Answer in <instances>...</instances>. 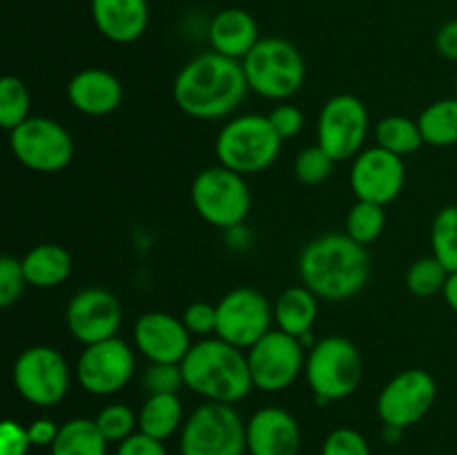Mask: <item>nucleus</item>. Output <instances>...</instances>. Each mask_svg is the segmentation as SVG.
<instances>
[{
    "instance_id": "f257e3e1",
    "label": "nucleus",
    "mask_w": 457,
    "mask_h": 455,
    "mask_svg": "<svg viewBox=\"0 0 457 455\" xmlns=\"http://www.w3.org/2000/svg\"><path fill=\"white\" fill-rule=\"evenodd\" d=\"M248 89L241 61L205 52L179 71L172 85V98L183 114L196 120H217L232 114Z\"/></svg>"
},
{
    "instance_id": "f03ea898",
    "label": "nucleus",
    "mask_w": 457,
    "mask_h": 455,
    "mask_svg": "<svg viewBox=\"0 0 457 455\" xmlns=\"http://www.w3.org/2000/svg\"><path fill=\"white\" fill-rule=\"evenodd\" d=\"M299 277L320 299L346 302L369 281V250L348 235H321L303 245L299 254Z\"/></svg>"
},
{
    "instance_id": "7ed1b4c3",
    "label": "nucleus",
    "mask_w": 457,
    "mask_h": 455,
    "mask_svg": "<svg viewBox=\"0 0 457 455\" xmlns=\"http://www.w3.org/2000/svg\"><path fill=\"white\" fill-rule=\"evenodd\" d=\"M186 388L205 401L232 404L245 400L254 388L248 355L221 337H204L192 343L181 361Z\"/></svg>"
},
{
    "instance_id": "20e7f679",
    "label": "nucleus",
    "mask_w": 457,
    "mask_h": 455,
    "mask_svg": "<svg viewBox=\"0 0 457 455\" xmlns=\"http://www.w3.org/2000/svg\"><path fill=\"white\" fill-rule=\"evenodd\" d=\"M281 138L263 114H244L228 120L219 132L214 152L219 165L235 172L257 174L270 168L281 152Z\"/></svg>"
},
{
    "instance_id": "39448f33",
    "label": "nucleus",
    "mask_w": 457,
    "mask_h": 455,
    "mask_svg": "<svg viewBox=\"0 0 457 455\" xmlns=\"http://www.w3.org/2000/svg\"><path fill=\"white\" fill-rule=\"evenodd\" d=\"M308 386L320 404L346 400L360 388L364 375V361L351 339L342 335L321 337L306 355Z\"/></svg>"
},
{
    "instance_id": "423d86ee",
    "label": "nucleus",
    "mask_w": 457,
    "mask_h": 455,
    "mask_svg": "<svg viewBox=\"0 0 457 455\" xmlns=\"http://www.w3.org/2000/svg\"><path fill=\"white\" fill-rule=\"evenodd\" d=\"M253 92L270 101H286L303 87L306 61L284 38H262L241 61Z\"/></svg>"
},
{
    "instance_id": "0eeeda50",
    "label": "nucleus",
    "mask_w": 457,
    "mask_h": 455,
    "mask_svg": "<svg viewBox=\"0 0 457 455\" xmlns=\"http://www.w3.org/2000/svg\"><path fill=\"white\" fill-rule=\"evenodd\" d=\"M192 205L205 223L221 230H235L250 214L253 194L244 174L223 165L201 170L190 187Z\"/></svg>"
},
{
    "instance_id": "6e6552de",
    "label": "nucleus",
    "mask_w": 457,
    "mask_h": 455,
    "mask_svg": "<svg viewBox=\"0 0 457 455\" xmlns=\"http://www.w3.org/2000/svg\"><path fill=\"white\" fill-rule=\"evenodd\" d=\"M179 444L181 455H244L245 422L232 404L205 401L183 422Z\"/></svg>"
},
{
    "instance_id": "1a4fd4ad",
    "label": "nucleus",
    "mask_w": 457,
    "mask_h": 455,
    "mask_svg": "<svg viewBox=\"0 0 457 455\" xmlns=\"http://www.w3.org/2000/svg\"><path fill=\"white\" fill-rule=\"evenodd\" d=\"M13 388L34 406H56L70 391V364L61 351L52 346H29L16 357L12 370Z\"/></svg>"
},
{
    "instance_id": "9d476101",
    "label": "nucleus",
    "mask_w": 457,
    "mask_h": 455,
    "mask_svg": "<svg viewBox=\"0 0 457 455\" xmlns=\"http://www.w3.org/2000/svg\"><path fill=\"white\" fill-rule=\"evenodd\" d=\"M9 147L18 163L40 174H56L74 159V138L65 125L47 116H29L9 132Z\"/></svg>"
},
{
    "instance_id": "9b49d317",
    "label": "nucleus",
    "mask_w": 457,
    "mask_h": 455,
    "mask_svg": "<svg viewBox=\"0 0 457 455\" xmlns=\"http://www.w3.org/2000/svg\"><path fill=\"white\" fill-rule=\"evenodd\" d=\"M245 355L254 388L263 393L286 391L306 368L303 342L279 328L263 335L253 348L245 351Z\"/></svg>"
},
{
    "instance_id": "f8f14e48",
    "label": "nucleus",
    "mask_w": 457,
    "mask_h": 455,
    "mask_svg": "<svg viewBox=\"0 0 457 455\" xmlns=\"http://www.w3.org/2000/svg\"><path fill=\"white\" fill-rule=\"evenodd\" d=\"M369 134V112L353 94H337L324 103L317 119V145L328 152L330 159H355Z\"/></svg>"
},
{
    "instance_id": "ddd939ff",
    "label": "nucleus",
    "mask_w": 457,
    "mask_h": 455,
    "mask_svg": "<svg viewBox=\"0 0 457 455\" xmlns=\"http://www.w3.org/2000/svg\"><path fill=\"white\" fill-rule=\"evenodd\" d=\"M275 310L266 294L254 288H235L217 303V337L248 351L270 333Z\"/></svg>"
},
{
    "instance_id": "4468645a",
    "label": "nucleus",
    "mask_w": 457,
    "mask_h": 455,
    "mask_svg": "<svg viewBox=\"0 0 457 455\" xmlns=\"http://www.w3.org/2000/svg\"><path fill=\"white\" fill-rule=\"evenodd\" d=\"M134 370H137V360L132 348L120 337L89 343L76 361V379L80 388L98 397L123 391L132 382Z\"/></svg>"
},
{
    "instance_id": "2eb2a0df",
    "label": "nucleus",
    "mask_w": 457,
    "mask_h": 455,
    "mask_svg": "<svg viewBox=\"0 0 457 455\" xmlns=\"http://www.w3.org/2000/svg\"><path fill=\"white\" fill-rule=\"evenodd\" d=\"M437 397V384L424 368L397 373L378 397V415L384 426L409 428L428 415Z\"/></svg>"
},
{
    "instance_id": "dca6fc26",
    "label": "nucleus",
    "mask_w": 457,
    "mask_h": 455,
    "mask_svg": "<svg viewBox=\"0 0 457 455\" xmlns=\"http://www.w3.org/2000/svg\"><path fill=\"white\" fill-rule=\"evenodd\" d=\"M65 321L71 337L89 346L116 337L123 321V308L110 290L83 288L67 303Z\"/></svg>"
},
{
    "instance_id": "f3484780",
    "label": "nucleus",
    "mask_w": 457,
    "mask_h": 455,
    "mask_svg": "<svg viewBox=\"0 0 457 455\" xmlns=\"http://www.w3.org/2000/svg\"><path fill=\"white\" fill-rule=\"evenodd\" d=\"M406 181L402 156L375 145L360 152L351 168V190L357 201L388 205L400 196Z\"/></svg>"
},
{
    "instance_id": "a211bd4d",
    "label": "nucleus",
    "mask_w": 457,
    "mask_h": 455,
    "mask_svg": "<svg viewBox=\"0 0 457 455\" xmlns=\"http://www.w3.org/2000/svg\"><path fill=\"white\" fill-rule=\"evenodd\" d=\"M134 343L150 364H181L190 352V330L170 312L150 310L134 324Z\"/></svg>"
},
{
    "instance_id": "6ab92c4d",
    "label": "nucleus",
    "mask_w": 457,
    "mask_h": 455,
    "mask_svg": "<svg viewBox=\"0 0 457 455\" xmlns=\"http://www.w3.org/2000/svg\"><path fill=\"white\" fill-rule=\"evenodd\" d=\"M245 440L250 455H299L302 428L293 413L266 406L245 422Z\"/></svg>"
},
{
    "instance_id": "aec40b11",
    "label": "nucleus",
    "mask_w": 457,
    "mask_h": 455,
    "mask_svg": "<svg viewBox=\"0 0 457 455\" xmlns=\"http://www.w3.org/2000/svg\"><path fill=\"white\" fill-rule=\"evenodd\" d=\"M67 101L85 116H107L123 103V85L112 71L87 67L67 83Z\"/></svg>"
},
{
    "instance_id": "412c9836",
    "label": "nucleus",
    "mask_w": 457,
    "mask_h": 455,
    "mask_svg": "<svg viewBox=\"0 0 457 455\" xmlns=\"http://www.w3.org/2000/svg\"><path fill=\"white\" fill-rule=\"evenodd\" d=\"M92 18L107 40L128 45L145 34L150 7L147 0H92Z\"/></svg>"
},
{
    "instance_id": "4be33fe9",
    "label": "nucleus",
    "mask_w": 457,
    "mask_h": 455,
    "mask_svg": "<svg viewBox=\"0 0 457 455\" xmlns=\"http://www.w3.org/2000/svg\"><path fill=\"white\" fill-rule=\"evenodd\" d=\"M208 38L212 52L223 54L235 61H244L254 45L259 43L257 21L245 9H223L212 18L208 27Z\"/></svg>"
},
{
    "instance_id": "5701e85b",
    "label": "nucleus",
    "mask_w": 457,
    "mask_h": 455,
    "mask_svg": "<svg viewBox=\"0 0 457 455\" xmlns=\"http://www.w3.org/2000/svg\"><path fill=\"white\" fill-rule=\"evenodd\" d=\"M272 310H275V321L279 330L303 339L306 335H311L317 315H320V297L303 284L290 285L277 297Z\"/></svg>"
},
{
    "instance_id": "b1692460",
    "label": "nucleus",
    "mask_w": 457,
    "mask_h": 455,
    "mask_svg": "<svg viewBox=\"0 0 457 455\" xmlns=\"http://www.w3.org/2000/svg\"><path fill=\"white\" fill-rule=\"evenodd\" d=\"M21 261L27 285H36V288H56V285H62L70 279L71 268H74L70 250L58 244L36 245Z\"/></svg>"
},
{
    "instance_id": "393cba45",
    "label": "nucleus",
    "mask_w": 457,
    "mask_h": 455,
    "mask_svg": "<svg viewBox=\"0 0 457 455\" xmlns=\"http://www.w3.org/2000/svg\"><path fill=\"white\" fill-rule=\"evenodd\" d=\"M179 428H183V404L179 400V393L147 395L138 410V431L165 442Z\"/></svg>"
},
{
    "instance_id": "a878e982",
    "label": "nucleus",
    "mask_w": 457,
    "mask_h": 455,
    "mask_svg": "<svg viewBox=\"0 0 457 455\" xmlns=\"http://www.w3.org/2000/svg\"><path fill=\"white\" fill-rule=\"evenodd\" d=\"M110 442L98 431L96 422L87 418H74L61 424L54 440L52 455H107Z\"/></svg>"
},
{
    "instance_id": "bb28decb",
    "label": "nucleus",
    "mask_w": 457,
    "mask_h": 455,
    "mask_svg": "<svg viewBox=\"0 0 457 455\" xmlns=\"http://www.w3.org/2000/svg\"><path fill=\"white\" fill-rule=\"evenodd\" d=\"M424 145L451 147L457 145V96L440 98L424 107L418 119Z\"/></svg>"
},
{
    "instance_id": "cd10ccee",
    "label": "nucleus",
    "mask_w": 457,
    "mask_h": 455,
    "mask_svg": "<svg viewBox=\"0 0 457 455\" xmlns=\"http://www.w3.org/2000/svg\"><path fill=\"white\" fill-rule=\"evenodd\" d=\"M375 138H378L379 147L397 156H409L424 145L418 120L400 114L384 116L375 128Z\"/></svg>"
},
{
    "instance_id": "c85d7f7f",
    "label": "nucleus",
    "mask_w": 457,
    "mask_h": 455,
    "mask_svg": "<svg viewBox=\"0 0 457 455\" xmlns=\"http://www.w3.org/2000/svg\"><path fill=\"white\" fill-rule=\"evenodd\" d=\"M433 257L449 272H457V205H446L431 226Z\"/></svg>"
},
{
    "instance_id": "c756f323",
    "label": "nucleus",
    "mask_w": 457,
    "mask_h": 455,
    "mask_svg": "<svg viewBox=\"0 0 457 455\" xmlns=\"http://www.w3.org/2000/svg\"><path fill=\"white\" fill-rule=\"evenodd\" d=\"M386 228V214L384 205L369 203V201H357L346 217V235L361 245H370L382 236Z\"/></svg>"
},
{
    "instance_id": "7c9ffc66",
    "label": "nucleus",
    "mask_w": 457,
    "mask_h": 455,
    "mask_svg": "<svg viewBox=\"0 0 457 455\" xmlns=\"http://www.w3.org/2000/svg\"><path fill=\"white\" fill-rule=\"evenodd\" d=\"M29 89L18 76H4L0 80V125L7 132L16 129L18 125L29 119Z\"/></svg>"
},
{
    "instance_id": "2f4dec72",
    "label": "nucleus",
    "mask_w": 457,
    "mask_h": 455,
    "mask_svg": "<svg viewBox=\"0 0 457 455\" xmlns=\"http://www.w3.org/2000/svg\"><path fill=\"white\" fill-rule=\"evenodd\" d=\"M451 272L436 257H422L406 270V288L420 299H428L442 293Z\"/></svg>"
},
{
    "instance_id": "473e14b6",
    "label": "nucleus",
    "mask_w": 457,
    "mask_h": 455,
    "mask_svg": "<svg viewBox=\"0 0 457 455\" xmlns=\"http://www.w3.org/2000/svg\"><path fill=\"white\" fill-rule=\"evenodd\" d=\"M94 422L110 444L112 442L120 444L129 435H134V428H138V413H134L125 404H110L101 409Z\"/></svg>"
},
{
    "instance_id": "72a5a7b5",
    "label": "nucleus",
    "mask_w": 457,
    "mask_h": 455,
    "mask_svg": "<svg viewBox=\"0 0 457 455\" xmlns=\"http://www.w3.org/2000/svg\"><path fill=\"white\" fill-rule=\"evenodd\" d=\"M333 168L335 161L320 145L303 147L297 154V159H295V177L303 186H320V183H324L333 174Z\"/></svg>"
},
{
    "instance_id": "f704fd0d",
    "label": "nucleus",
    "mask_w": 457,
    "mask_h": 455,
    "mask_svg": "<svg viewBox=\"0 0 457 455\" xmlns=\"http://www.w3.org/2000/svg\"><path fill=\"white\" fill-rule=\"evenodd\" d=\"M25 285L27 279L22 272V261L12 254H4L0 259V306L12 308L21 299Z\"/></svg>"
},
{
    "instance_id": "c9c22d12",
    "label": "nucleus",
    "mask_w": 457,
    "mask_h": 455,
    "mask_svg": "<svg viewBox=\"0 0 457 455\" xmlns=\"http://www.w3.org/2000/svg\"><path fill=\"white\" fill-rule=\"evenodd\" d=\"M321 455H370V446L357 428L342 426L328 433L321 446Z\"/></svg>"
},
{
    "instance_id": "e433bc0d",
    "label": "nucleus",
    "mask_w": 457,
    "mask_h": 455,
    "mask_svg": "<svg viewBox=\"0 0 457 455\" xmlns=\"http://www.w3.org/2000/svg\"><path fill=\"white\" fill-rule=\"evenodd\" d=\"M143 386H145L147 395L179 393V388L186 386L181 364H150L143 375Z\"/></svg>"
},
{
    "instance_id": "4c0bfd02",
    "label": "nucleus",
    "mask_w": 457,
    "mask_h": 455,
    "mask_svg": "<svg viewBox=\"0 0 457 455\" xmlns=\"http://www.w3.org/2000/svg\"><path fill=\"white\" fill-rule=\"evenodd\" d=\"M183 324L190 330V335L196 337H210V335H217V306L208 302H195L186 308L183 312Z\"/></svg>"
},
{
    "instance_id": "58836bf2",
    "label": "nucleus",
    "mask_w": 457,
    "mask_h": 455,
    "mask_svg": "<svg viewBox=\"0 0 457 455\" xmlns=\"http://www.w3.org/2000/svg\"><path fill=\"white\" fill-rule=\"evenodd\" d=\"M268 119H270V125L279 134L281 141H290V138H295L303 129V112L297 105H290V103L277 105L268 114Z\"/></svg>"
},
{
    "instance_id": "ea45409f",
    "label": "nucleus",
    "mask_w": 457,
    "mask_h": 455,
    "mask_svg": "<svg viewBox=\"0 0 457 455\" xmlns=\"http://www.w3.org/2000/svg\"><path fill=\"white\" fill-rule=\"evenodd\" d=\"M29 428L16 419H4L0 424V455H27L31 449Z\"/></svg>"
},
{
    "instance_id": "a19ab883",
    "label": "nucleus",
    "mask_w": 457,
    "mask_h": 455,
    "mask_svg": "<svg viewBox=\"0 0 457 455\" xmlns=\"http://www.w3.org/2000/svg\"><path fill=\"white\" fill-rule=\"evenodd\" d=\"M116 455H168V451H165L163 442L138 431L120 442Z\"/></svg>"
},
{
    "instance_id": "79ce46f5",
    "label": "nucleus",
    "mask_w": 457,
    "mask_h": 455,
    "mask_svg": "<svg viewBox=\"0 0 457 455\" xmlns=\"http://www.w3.org/2000/svg\"><path fill=\"white\" fill-rule=\"evenodd\" d=\"M29 437H31V444L34 446H52L54 440L58 435V424L54 419L47 418H38L29 424Z\"/></svg>"
},
{
    "instance_id": "37998d69",
    "label": "nucleus",
    "mask_w": 457,
    "mask_h": 455,
    "mask_svg": "<svg viewBox=\"0 0 457 455\" xmlns=\"http://www.w3.org/2000/svg\"><path fill=\"white\" fill-rule=\"evenodd\" d=\"M436 47L449 61H457V21H449L437 29Z\"/></svg>"
},
{
    "instance_id": "c03bdc74",
    "label": "nucleus",
    "mask_w": 457,
    "mask_h": 455,
    "mask_svg": "<svg viewBox=\"0 0 457 455\" xmlns=\"http://www.w3.org/2000/svg\"><path fill=\"white\" fill-rule=\"evenodd\" d=\"M442 294H445L446 306H449L451 310L457 315V272H451L449 279H446L445 290H442Z\"/></svg>"
},
{
    "instance_id": "a18cd8bd",
    "label": "nucleus",
    "mask_w": 457,
    "mask_h": 455,
    "mask_svg": "<svg viewBox=\"0 0 457 455\" xmlns=\"http://www.w3.org/2000/svg\"><path fill=\"white\" fill-rule=\"evenodd\" d=\"M455 96H457V79H455Z\"/></svg>"
}]
</instances>
